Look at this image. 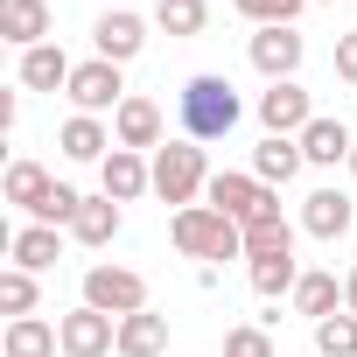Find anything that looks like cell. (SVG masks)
Masks as SVG:
<instances>
[{
  "label": "cell",
  "mask_w": 357,
  "mask_h": 357,
  "mask_svg": "<svg viewBox=\"0 0 357 357\" xmlns=\"http://www.w3.org/2000/svg\"><path fill=\"white\" fill-rule=\"evenodd\" d=\"M238 119H245V105H238L231 77H218V70H197V77L183 84V140H225Z\"/></svg>",
  "instance_id": "cell-1"
},
{
  "label": "cell",
  "mask_w": 357,
  "mask_h": 357,
  "mask_svg": "<svg viewBox=\"0 0 357 357\" xmlns=\"http://www.w3.org/2000/svg\"><path fill=\"white\" fill-rule=\"evenodd\" d=\"M168 238H175V252H183V259H245V225H231V218L211 211V204L175 211Z\"/></svg>",
  "instance_id": "cell-2"
},
{
  "label": "cell",
  "mask_w": 357,
  "mask_h": 357,
  "mask_svg": "<svg viewBox=\"0 0 357 357\" xmlns=\"http://www.w3.org/2000/svg\"><path fill=\"white\" fill-rule=\"evenodd\" d=\"M204 190H211V161H204V140H168V147H154V197H161V204L190 211Z\"/></svg>",
  "instance_id": "cell-3"
},
{
  "label": "cell",
  "mask_w": 357,
  "mask_h": 357,
  "mask_svg": "<svg viewBox=\"0 0 357 357\" xmlns=\"http://www.w3.org/2000/svg\"><path fill=\"white\" fill-rule=\"evenodd\" d=\"M204 197H211V211H225L231 225H252V218H273V211H280V197L259 183L252 168H245V175H238V168H218Z\"/></svg>",
  "instance_id": "cell-4"
},
{
  "label": "cell",
  "mask_w": 357,
  "mask_h": 357,
  "mask_svg": "<svg viewBox=\"0 0 357 357\" xmlns=\"http://www.w3.org/2000/svg\"><path fill=\"white\" fill-rule=\"evenodd\" d=\"M84 308L126 322V315L147 308V280H140L133 266H84Z\"/></svg>",
  "instance_id": "cell-5"
},
{
  "label": "cell",
  "mask_w": 357,
  "mask_h": 357,
  "mask_svg": "<svg viewBox=\"0 0 357 357\" xmlns=\"http://www.w3.org/2000/svg\"><path fill=\"white\" fill-rule=\"evenodd\" d=\"M77 112H119L126 105V77H119V63H105V56H91V63H77L70 70V91H63Z\"/></svg>",
  "instance_id": "cell-6"
},
{
  "label": "cell",
  "mask_w": 357,
  "mask_h": 357,
  "mask_svg": "<svg viewBox=\"0 0 357 357\" xmlns=\"http://www.w3.org/2000/svg\"><path fill=\"white\" fill-rule=\"evenodd\" d=\"M245 56H252V70H259L266 84H287V77L301 70L308 43H301V29H259V36L245 43Z\"/></svg>",
  "instance_id": "cell-7"
},
{
  "label": "cell",
  "mask_w": 357,
  "mask_h": 357,
  "mask_svg": "<svg viewBox=\"0 0 357 357\" xmlns=\"http://www.w3.org/2000/svg\"><path fill=\"white\" fill-rule=\"evenodd\" d=\"M315 119V105H308V91L287 77V84H266L259 91V126L266 133H280V140H301V126Z\"/></svg>",
  "instance_id": "cell-8"
},
{
  "label": "cell",
  "mask_w": 357,
  "mask_h": 357,
  "mask_svg": "<svg viewBox=\"0 0 357 357\" xmlns=\"http://www.w3.org/2000/svg\"><path fill=\"white\" fill-rule=\"evenodd\" d=\"M56 329H63V357H112L119 350V322L98 308H70Z\"/></svg>",
  "instance_id": "cell-9"
},
{
  "label": "cell",
  "mask_w": 357,
  "mask_h": 357,
  "mask_svg": "<svg viewBox=\"0 0 357 357\" xmlns=\"http://www.w3.org/2000/svg\"><path fill=\"white\" fill-rule=\"evenodd\" d=\"M350 225H357V204H350L343 190H308V197H301V231H308V238L336 245Z\"/></svg>",
  "instance_id": "cell-10"
},
{
  "label": "cell",
  "mask_w": 357,
  "mask_h": 357,
  "mask_svg": "<svg viewBox=\"0 0 357 357\" xmlns=\"http://www.w3.org/2000/svg\"><path fill=\"white\" fill-rule=\"evenodd\" d=\"M98 183H105V197H112V204H133V197H147V190H154V161H140L133 147H112V154L98 161Z\"/></svg>",
  "instance_id": "cell-11"
},
{
  "label": "cell",
  "mask_w": 357,
  "mask_h": 357,
  "mask_svg": "<svg viewBox=\"0 0 357 357\" xmlns=\"http://www.w3.org/2000/svg\"><path fill=\"white\" fill-rule=\"evenodd\" d=\"M112 140L133 147V154H140V147H161V105L140 98V91H126V105L112 112Z\"/></svg>",
  "instance_id": "cell-12"
},
{
  "label": "cell",
  "mask_w": 357,
  "mask_h": 357,
  "mask_svg": "<svg viewBox=\"0 0 357 357\" xmlns=\"http://www.w3.org/2000/svg\"><path fill=\"white\" fill-rule=\"evenodd\" d=\"M350 147H357V133H350L343 119H322V112H315V119L301 126V161H308V168H336V161H350Z\"/></svg>",
  "instance_id": "cell-13"
},
{
  "label": "cell",
  "mask_w": 357,
  "mask_h": 357,
  "mask_svg": "<svg viewBox=\"0 0 357 357\" xmlns=\"http://www.w3.org/2000/svg\"><path fill=\"white\" fill-rule=\"evenodd\" d=\"M91 43H98L105 63H133V56L147 50V22H140V15H98Z\"/></svg>",
  "instance_id": "cell-14"
},
{
  "label": "cell",
  "mask_w": 357,
  "mask_h": 357,
  "mask_svg": "<svg viewBox=\"0 0 357 357\" xmlns=\"http://www.w3.org/2000/svg\"><path fill=\"white\" fill-rule=\"evenodd\" d=\"M70 56L56 50V43H36V50H22V91H70Z\"/></svg>",
  "instance_id": "cell-15"
},
{
  "label": "cell",
  "mask_w": 357,
  "mask_h": 357,
  "mask_svg": "<svg viewBox=\"0 0 357 357\" xmlns=\"http://www.w3.org/2000/svg\"><path fill=\"white\" fill-rule=\"evenodd\" d=\"M56 147H63V161H105L119 140L105 133V119H91V112H70V119H63V133H56Z\"/></svg>",
  "instance_id": "cell-16"
},
{
  "label": "cell",
  "mask_w": 357,
  "mask_h": 357,
  "mask_svg": "<svg viewBox=\"0 0 357 357\" xmlns=\"http://www.w3.org/2000/svg\"><path fill=\"white\" fill-rule=\"evenodd\" d=\"M301 168H308V161H301V140H280V133H266V140L252 147V175H259L266 190H280V183H294Z\"/></svg>",
  "instance_id": "cell-17"
},
{
  "label": "cell",
  "mask_w": 357,
  "mask_h": 357,
  "mask_svg": "<svg viewBox=\"0 0 357 357\" xmlns=\"http://www.w3.org/2000/svg\"><path fill=\"white\" fill-rule=\"evenodd\" d=\"M0 350H8V357H56L63 350V329L43 322V315H15L8 336H0Z\"/></svg>",
  "instance_id": "cell-18"
},
{
  "label": "cell",
  "mask_w": 357,
  "mask_h": 357,
  "mask_svg": "<svg viewBox=\"0 0 357 357\" xmlns=\"http://www.w3.org/2000/svg\"><path fill=\"white\" fill-rule=\"evenodd\" d=\"M8 252H15L22 273H50L56 252H63V238H56V225H22V231H8Z\"/></svg>",
  "instance_id": "cell-19"
},
{
  "label": "cell",
  "mask_w": 357,
  "mask_h": 357,
  "mask_svg": "<svg viewBox=\"0 0 357 357\" xmlns=\"http://www.w3.org/2000/svg\"><path fill=\"white\" fill-rule=\"evenodd\" d=\"M70 238H77V245H91V252H98V245H112V238H119V204H112L105 190H98V197H84V211L70 218Z\"/></svg>",
  "instance_id": "cell-20"
},
{
  "label": "cell",
  "mask_w": 357,
  "mask_h": 357,
  "mask_svg": "<svg viewBox=\"0 0 357 357\" xmlns=\"http://www.w3.org/2000/svg\"><path fill=\"white\" fill-rule=\"evenodd\" d=\"M0 36H8L15 50L50 43V0H8V15H0Z\"/></svg>",
  "instance_id": "cell-21"
},
{
  "label": "cell",
  "mask_w": 357,
  "mask_h": 357,
  "mask_svg": "<svg viewBox=\"0 0 357 357\" xmlns=\"http://www.w3.org/2000/svg\"><path fill=\"white\" fill-rule=\"evenodd\" d=\"M287 301H294V315H308V322H322V315H336V308H343V280L315 266V273H301V287H294Z\"/></svg>",
  "instance_id": "cell-22"
},
{
  "label": "cell",
  "mask_w": 357,
  "mask_h": 357,
  "mask_svg": "<svg viewBox=\"0 0 357 357\" xmlns=\"http://www.w3.org/2000/svg\"><path fill=\"white\" fill-rule=\"evenodd\" d=\"M161 350H168V315L140 308L119 322V357H161Z\"/></svg>",
  "instance_id": "cell-23"
},
{
  "label": "cell",
  "mask_w": 357,
  "mask_h": 357,
  "mask_svg": "<svg viewBox=\"0 0 357 357\" xmlns=\"http://www.w3.org/2000/svg\"><path fill=\"white\" fill-rule=\"evenodd\" d=\"M50 190H56V175H50L43 161H15V168H8V204H15V211L36 218V211L50 204Z\"/></svg>",
  "instance_id": "cell-24"
},
{
  "label": "cell",
  "mask_w": 357,
  "mask_h": 357,
  "mask_svg": "<svg viewBox=\"0 0 357 357\" xmlns=\"http://www.w3.org/2000/svg\"><path fill=\"white\" fill-rule=\"evenodd\" d=\"M287 252H294V225H287L280 211L245 225V259H287Z\"/></svg>",
  "instance_id": "cell-25"
},
{
  "label": "cell",
  "mask_w": 357,
  "mask_h": 357,
  "mask_svg": "<svg viewBox=\"0 0 357 357\" xmlns=\"http://www.w3.org/2000/svg\"><path fill=\"white\" fill-rule=\"evenodd\" d=\"M245 280H252V294L280 301V294L301 287V266H294V252H287V259H245Z\"/></svg>",
  "instance_id": "cell-26"
},
{
  "label": "cell",
  "mask_w": 357,
  "mask_h": 357,
  "mask_svg": "<svg viewBox=\"0 0 357 357\" xmlns=\"http://www.w3.org/2000/svg\"><path fill=\"white\" fill-rule=\"evenodd\" d=\"M211 0H154V29L161 36H204Z\"/></svg>",
  "instance_id": "cell-27"
},
{
  "label": "cell",
  "mask_w": 357,
  "mask_h": 357,
  "mask_svg": "<svg viewBox=\"0 0 357 357\" xmlns=\"http://www.w3.org/2000/svg\"><path fill=\"white\" fill-rule=\"evenodd\" d=\"M315 350H322V357H357V315H350V308L322 315V322H315Z\"/></svg>",
  "instance_id": "cell-28"
},
{
  "label": "cell",
  "mask_w": 357,
  "mask_h": 357,
  "mask_svg": "<svg viewBox=\"0 0 357 357\" xmlns=\"http://www.w3.org/2000/svg\"><path fill=\"white\" fill-rule=\"evenodd\" d=\"M231 8H238L252 29H294V15L308 8V0H231Z\"/></svg>",
  "instance_id": "cell-29"
},
{
  "label": "cell",
  "mask_w": 357,
  "mask_h": 357,
  "mask_svg": "<svg viewBox=\"0 0 357 357\" xmlns=\"http://www.w3.org/2000/svg\"><path fill=\"white\" fill-rule=\"evenodd\" d=\"M0 315H36V273H22V266H8L0 273Z\"/></svg>",
  "instance_id": "cell-30"
},
{
  "label": "cell",
  "mask_w": 357,
  "mask_h": 357,
  "mask_svg": "<svg viewBox=\"0 0 357 357\" xmlns=\"http://www.w3.org/2000/svg\"><path fill=\"white\" fill-rule=\"evenodd\" d=\"M225 357H273V336H266V322H238V329L225 336Z\"/></svg>",
  "instance_id": "cell-31"
},
{
  "label": "cell",
  "mask_w": 357,
  "mask_h": 357,
  "mask_svg": "<svg viewBox=\"0 0 357 357\" xmlns=\"http://www.w3.org/2000/svg\"><path fill=\"white\" fill-rule=\"evenodd\" d=\"M77 211H84V197H77V190H70V183H56V190H50V204H43V211H36V225H70V218H77Z\"/></svg>",
  "instance_id": "cell-32"
},
{
  "label": "cell",
  "mask_w": 357,
  "mask_h": 357,
  "mask_svg": "<svg viewBox=\"0 0 357 357\" xmlns=\"http://www.w3.org/2000/svg\"><path fill=\"white\" fill-rule=\"evenodd\" d=\"M336 77H343V84H357V29H343V36H336Z\"/></svg>",
  "instance_id": "cell-33"
},
{
  "label": "cell",
  "mask_w": 357,
  "mask_h": 357,
  "mask_svg": "<svg viewBox=\"0 0 357 357\" xmlns=\"http://www.w3.org/2000/svg\"><path fill=\"white\" fill-rule=\"evenodd\" d=\"M343 308H350V315H357V266H350V273H343Z\"/></svg>",
  "instance_id": "cell-34"
},
{
  "label": "cell",
  "mask_w": 357,
  "mask_h": 357,
  "mask_svg": "<svg viewBox=\"0 0 357 357\" xmlns=\"http://www.w3.org/2000/svg\"><path fill=\"white\" fill-rule=\"evenodd\" d=\"M343 168H350V175H357V147H350V161H343Z\"/></svg>",
  "instance_id": "cell-35"
},
{
  "label": "cell",
  "mask_w": 357,
  "mask_h": 357,
  "mask_svg": "<svg viewBox=\"0 0 357 357\" xmlns=\"http://www.w3.org/2000/svg\"><path fill=\"white\" fill-rule=\"evenodd\" d=\"M315 8H336V0H315Z\"/></svg>",
  "instance_id": "cell-36"
}]
</instances>
